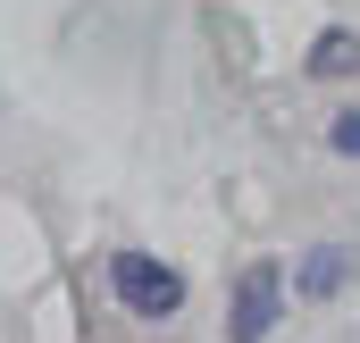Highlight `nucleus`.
<instances>
[{"label": "nucleus", "mask_w": 360, "mask_h": 343, "mask_svg": "<svg viewBox=\"0 0 360 343\" xmlns=\"http://www.w3.org/2000/svg\"><path fill=\"white\" fill-rule=\"evenodd\" d=\"M109 293H117L126 318H151V327L184 310V276L168 268V259H151V252H117L109 259Z\"/></svg>", "instance_id": "obj_1"}, {"label": "nucleus", "mask_w": 360, "mask_h": 343, "mask_svg": "<svg viewBox=\"0 0 360 343\" xmlns=\"http://www.w3.org/2000/svg\"><path fill=\"white\" fill-rule=\"evenodd\" d=\"M276 318H285V268L276 259H252L235 276V302H226V343H269Z\"/></svg>", "instance_id": "obj_2"}, {"label": "nucleus", "mask_w": 360, "mask_h": 343, "mask_svg": "<svg viewBox=\"0 0 360 343\" xmlns=\"http://www.w3.org/2000/svg\"><path fill=\"white\" fill-rule=\"evenodd\" d=\"M352 268H360V252H352V243H310V252L293 259L285 293H293V302H335V293L352 285Z\"/></svg>", "instance_id": "obj_3"}, {"label": "nucleus", "mask_w": 360, "mask_h": 343, "mask_svg": "<svg viewBox=\"0 0 360 343\" xmlns=\"http://www.w3.org/2000/svg\"><path fill=\"white\" fill-rule=\"evenodd\" d=\"M302 76H319V84H335V76H360V34H352V25H327V34L310 42Z\"/></svg>", "instance_id": "obj_4"}, {"label": "nucleus", "mask_w": 360, "mask_h": 343, "mask_svg": "<svg viewBox=\"0 0 360 343\" xmlns=\"http://www.w3.org/2000/svg\"><path fill=\"white\" fill-rule=\"evenodd\" d=\"M327 143H335L344 160H360V109H335V126H327Z\"/></svg>", "instance_id": "obj_5"}]
</instances>
